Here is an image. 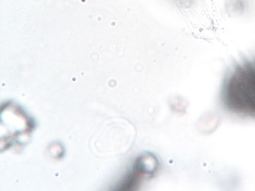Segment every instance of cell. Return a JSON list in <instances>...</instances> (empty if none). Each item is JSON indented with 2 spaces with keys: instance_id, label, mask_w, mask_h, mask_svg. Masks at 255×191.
Segmentation results:
<instances>
[{
  "instance_id": "cell-1",
  "label": "cell",
  "mask_w": 255,
  "mask_h": 191,
  "mask_svg": "<svg viewBox=\"0 0 255 191\" xmlns=\"http://www.w3.org/2000/svg\"><path fill=\"white\" fill-rule=\"evenodd\" d=\"M220 99L228 112L255 119V57L236 64L227 73Z\"/></svg>"
},
{
  "instance_id": "cell-2",
  "label": "cell",
  "mask_w": 255,
  "mask_h": 191,
  "mask_svg": "<svg viewBox=\"0 0 255 191\" xmlns=\"http://www.w3.org/2000/svg\"><path fill=\"white\" fill-rule=\"evenodd\" d=\"M157 167V161L150 155H143L137 158L130 172L125 177L122 186L124 190L134 187L145 177L152 175Z\"/></svg>"
}]
</instances>
